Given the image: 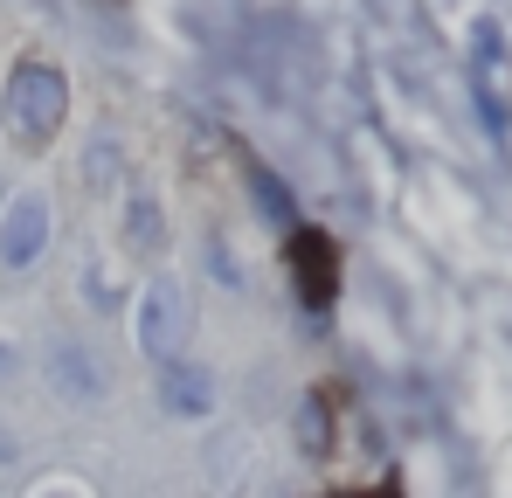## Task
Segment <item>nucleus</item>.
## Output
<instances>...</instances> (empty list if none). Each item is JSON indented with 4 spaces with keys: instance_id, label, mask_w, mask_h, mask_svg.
Returning <instances> with one entry per match:
<instances>
[{
    "instance_id": "obj_1",
    "label": "nucleus",
    "mask_w": 512,
    "mask_h": 498,
    "mask_svg": "<svg viewBox=\"0 0 512 498\" xmlns=\"http://www.w3.org/2000/svg\"><path fill=\"white\" fill-rule=\"evenodd\" d=\"M63 104H70V90H63V70H49V63H21L7 77V118L21 139H49L63 125Z\"/></svg>"
},
{
    "instance_id": "obj_2",
    "label": "nucleus",
    "mask_w": 512,
    "mask_h": 498,
    "mask_svg": "<svg viewBox=\"0 0 512 498\" xmlns=\"http://www.w3.org/2000/svg\"><path fill=\"white\" fill-rule=\"evenodd\" d=\"M291 270H298V298L319 312V305H333V291H340V256L333 243L319 236V229H291Z\"/></svg>"
},
{
    "instance_id": "obj_3",
    "label": "nucleus",
    "mask_w": 512,
    "mask_h": 498,
    "mask_svg": "<svg viewBox=\"0 0 512 498\" xmlns=\"http://www.w3.org/2000/svg\"><path fill=\"white\" fill-rule=\"evenodd\" d=\"M42 243H49V208L42 201H14L7 222H0V263L7 270H28L42 256Z\"/></svg>"
},
{
    "instance_id": "obj_4",
    "label": "nucleus",
    "mask_w": 512,
    "mask_h": 498,
    "mask_svg": "<svg viewBox=\"0 0 512 498\" xmlns=\"http://www.w3.org/2000/svg\"><path fill=\"white\" fill-rule=\"evenodd\" d=\"M180 319H187V305H180V284L160 277L153 284V298H146V319H139V339H146V353H160L167 360L173 346H180Z\"/></svg>"
},
{
    "instance_id": "obj_5",
    "label": "nucleus",
    "mask_w": 512,
    "mask_h": 498,
    "mask_svg": "<svg viewBox=\"0 0 512 498\" xmlns=\"http://www.w3.org/2000/svg\"><path fill=\"white\" fill-rule=\"evenodd\" d=\"M160 402H167L173 415H208V409H215V381H208V367L173 360L167 374H160Z\"/></svg>"
},
{
    "instance_id": "obj_6",
    "label": "nucleus",
    "mask_w": 512,
    "mask_h": 498,
    "mask_svg": "<svg viewBox=\"0 0 512 498\" xmlns=\"http://www.w3.org/2000/svg\"><path fill=\"white\" fill-rule=\"evenodd\" d=\"M49 381H56V395H70V402H97V395H104V374H97V360H90L84 346H63V353L49 360Z\"/></svg>"
},
{
    "instance_id": "obj_7",
    "label": "nucleus",
    "mask_w": 512,
    "mask_h": 498,
    "mask_svg": "<svg viewBox=\"0 0 512 498\" xmlns=\"http://www.w3.org/2000/svg\"><path fill=\"white\" fill-rule=\"evenodd\" d=\"M250 180H256V201H263L270 215H284V222H291V194H277V180H270L263 166H250Z\"/></svg>"
},
{
    "instance_id": "obj_8",
    "label": "nucleus",
    "mask_w": 512,
    "mask_h": 498,
    "mask_svg": "<svg viewBox=\"0 0 512 498\" xmlns=\"http://www.w3.org/2000/svg\"><path fill=\"white\" fill-rule=\"evenodd\" d=\"M132 243H139V249H153V243H160V229H153V208H146V201L132 208Z\"/></svg>"
},
{
    "instance_id": "obj_9",
    "label": "nucleus",
    "mask_w": 512,
    "mask_h": 498,
    "mask_svg": "<svg viewBox=\"0 0 512 498\" xmlns=\"http://www.w3.org/2000/svg\"><path fill=\"white\" fill-rule=\"evenodd\" d=\"M35 498H84V492H77V485H42Z\"/></svg>"
},
{
    "instance_id": "obj_10",
    "label": "nucleus",
    "mask_w": 512,
    "mask_h": 498,
    "mask_svg": "<svg viewBox=\"0 0 512 498\" xmlns=\"http://www.w3.org/2000/svg\"><path fill=\"white\" fill-rule=\"evenodd\" d=\"M7 367H14V353H0V374H7Z\"/></svg>"
}]
</instances>
